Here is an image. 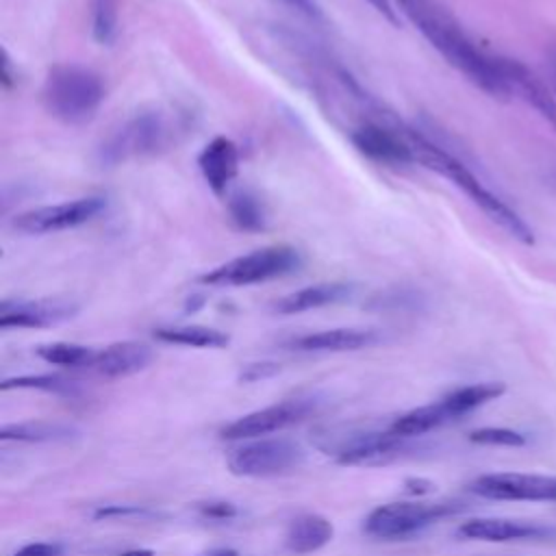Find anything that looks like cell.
<instances>
[{
    "instance_id": "obj_14",
    "label": "cell",
    "mask_w": 556,
    "mask_h": 556,
    "mask_svg": "<svg viewBox=\"0 0 556 556\" xmlns=\"http://www.w3.org/2000/svg\"><path fill=\"white\" fill-rule=\"evenodd\" d=\"M500 72L508 91V98L515 96L530 104L549 126L556 128V98L547 89V85L521 61L510 56H500Z\"/></svg>"
},
{
    "instance_id": "obj_33",
    "label": "cell",
    "mask_w": 556,
    "mask_h": 556,
    "mask_svg": "<svg viewBox=\"0 0 556 556\" xmlns=\"http://www.w3.org/2000/svg\"><path fill=\"white\" fill-rule=\"evenodd\" d=\"M148 515H152L148 508H143V506H132V504L102 506V508H98V510L93 513L96 519H109V517H122V519H126V517H148Z\"/></svg>"
},
{
    "instance_id": "obj_8",
    "label": "cell",
    "mask_w": 556,
    "mask_h": 556,
    "mask_svg": "<svg viewBox=\"0 0 556 556\" xmlns=\"http://www.w3.org/2000/svg\"><path fill=\"white\" fill-rule=\"evenodd\" d=\"M106 208V200L100 195H85L65 200L59 204H43L28 208L13 219V228L22 235H54L61 230L78 228L96 219Z\"/></svg>"
},
{
    "instance_id": "obj_38",
    "label": "cell",
    "mask_w": 556,
    "mask_h": 556,
    "mask_svg": "<svg viewBox=\"0 0 556 556\" xmlns=\"http://www.w3.org/2000/svg\"><path fill=\"white\" fill-rule=\"evenodd\" d=\"M204 556H239V552L232 547H213V549L204 552Z\"/></svg>"
},
{
    "instance_id": "obj_27",
    "label": "cell",
    "mask_w": 556,
    "mask_h": 556,
    "mask_svg": "<svg viewBox=\"0 0 556 556\" xmlns=\"http://www.w3.org/2000/svg\"><path fill=\"white\" fill-rule=\"evenodd\" d=\"M119 33L117 0H91V37L100 46H113Z\"/></svg>"
},
{
    "instance_id": "obj_36",
    "label": "cell",
    "mask_w": 556,
    "mask_h": 556,
    "mask_svg": "<svg viewBox=\"0 0 556 556\" xmlns=\"http://www.w3.org/2000/svg\"><path fill=\"white\" fill-rule=\"evenodd\" d=\"M406 486V493L410 495H424V493H430L434 489V484L430 480H424V478H408L404 482Z\"/></svg>"
},
{
    "instance_id": "obj_34",
    "label": "cell",
    "mask_w": 556,
    "mask_h": 556,
    "mask_svg": "<svg viewBox=\"0 0 556 556\" xmlns=\"http://www.w3.org/2000/svg\"><path fill=\"white\" fill-rule=\"evenodd\" d=\"M61 554V545L59 543H28L22 549H17L13 556H59Z\"/></svg>"
},
{
    "instance_id": "obj_24",
    "label": "cell",
    "mask_w": 556,
    "mask_h": 556,
    "mask_svg": "<svg viewBox=\"0 0 556 556\" xmlns=\"http://www.w3.org/2000/svg\"><path fill=\"white\" fill-rule=\"evenodd\" d=\"M230 222L243 232H261L267 226V211L263 200L252 189H237L228 198Z\"/></svg>"
},
{
    "instance_id": "obj_5",
    "label": "cell",
    "mask_w": 556,
    "mask_h": 556,
    "mask_svg": "<svg viewBox=\"0 0 556 556\" xmlns=\"http://www.w3.org/2000/svg\"><path fill=\"white\" fill-rule=\"evenodd\" d=\"M302 267V254L287 243L263 245L248 254L235 256L208 271L198 282L204 287H250L293 274Z\"/></svg>"
},
{
    "instance_id": "obj_13",
    "label": "cell",
    "mask_w": 556,
    "mask_h": 556,
    "mask_svg": "<svg viewBox=\"0 0 556 556\" xmlns=\"http://www.w3.org/2000/svg\"><path fill=\"white\" fill-rule=\"evenodd\" d=\"M76 313L78 304L72 300H2L0 328H50L72 319Z\"/></svg>"
},
{
    "instance_id": "obj_18",
    "label": "cell",
    "mask_w": 556,
    "mask_h": 556,
    "mask_svg": "<svg viewBox=\"0 0 556 556\" xmlns=\"http://www.w3.org/2000/svg\"><path fill=\"white\" fill-rule=\"evenodd\" d=\"M378 341V332L363 328H332L293 337L287 345L298 352H354Z\"/></svg>"
},
{
    "instance_id": "obj_39",
    "label": "cell",
    "mask_w": 556,
    "mask_h": 556,
    "mask_svg": "<svg viewBox=\"0 0 556 556\" xmlns=\"http://www.w3.org/2000/svg\"><path fill=\"white\" fill-rule=\"evenodd\" d=\"M117 556H154L152 549H128V552H122Z\"/></svg>"
},
{
    "instance_id": "obj_7",
    "label": "cell",
    "mask_w": 556,
    "mask_h": 556,
    "mask_svg": "<svg viewBox=\"0 0 556 556\" xmlns=\"http://www.w3.org/2000/svg\"><path fill=\"white\" fill-rule=\"evenodd\" d=\"M458 506L454 504H424V502H391L384 506L374 508L363 530L374 539L384 541H397L408 539L430 523H434L439 517L454 513Z\"/></svg>"
},
{
    "instance_id": "obj_20",
    "label": "cell",
    "mask_w": 556,
    "mask_h": 556,
    "mask_svg": "<svg viewBox=\"0 0 556 556\" xmlns=\"http://www.w3.org/2000/svg\"><path fill=\"white\" fill-rule=\"evenodd\" d=\"M332 534H334V528L324 515L304 513L291 519L285 534V545L293 554H311L328 545Z\"/></svg>"
},
{
    "instance_id": "obj_25",
    "label": "cell",
    "mask_w": 556,
    "mask_h": 556,
    "mask_svg": "<svg viewBox=\"0 0 556 556\" xmlns=\"http://www.w3.org/2000/svg\"><path fill=\"white\" fill-rule=\"evenodd\" d=\"M504 391H506L504 382H478V384H467V387L454 389L441 402L447 408V413L452 415V419H458V417L471 413L473 408H478L491 400H497Z\"/></svg>"
},
{
    "instance_id": "obj_30",
    "label": "cell",
    "mask_w": 556,
    "mask_h": 556,
    "mask_svg": "<svg viewBox=\"0 0 556 556\" xmlns=\"http://www.w3.org/2000/svg\"><path fill=\"white\" fill-rule=\"evenodd\" d=\"M417 302H419V293L410 289H391L387 293H380L374 304H378L380 308H406V306H415Z\"/></svg>"
},
{
    "instance_id": "obj_21",
    "label": "cell",
    "mask_w": 556,
    "mask_h": 556,
    "mask_svg": "<svg viewBox=\"0 0 556 556\" xmlns=\"http://www.w3.org/2000/svg\"><path fill=\"white\" fill-rule=\"evenodd\" d=\"M78 437V428L61 421H22V424H7L0 428V441H26V443H41V441H67Z\"/></svg>"
},
{
    "instance_id": "obj_1",
    "label": "cell",
    "mask_w": 556,
    "mask_h": 556,
    "mask_svg": "<svg viewBox=\"0 0 556 556\" xmlns=\"http://www.w3.org/2000/svg\"><path fill=\"white\" fill-rule=\"evenodd\" d=\"M428 39V43L469 83L491 98H508L497 54H489L434 0H391Z\"/></svg>"
},
{
    "instance_id": "obj_26",
    "label": "cell",
    "mask_w": 556,
    "mask_h": 556,
    "mask_svg": "<svg viewBox=\"0 0 556 556\" xmlns=\"http://www.w3.org/2000/svg\"><path fill=\"white\" fill-rule=\"evenodd\" d=\"M37 356L43 358L50 365H61V367H91L96 350L78 343H46L39 345Z\"/></svg>"
},
{
    "instance_id": "obj_16",
    "label": "cell",
    "mask_w": 556,
    "mask_h": 556,
    "mask_svg": "<svg viewBox=\"0 0 556 556\" xmlns=\"http://www.w3.org/2000/svg\"><path fill=\"white\" fill-rule=\"evenodd\" d=\"M556 534L554 528L541 526L536 521H519V519H469L460 523L458 536L473 539V541H489V543H504V541H528V539H547Z\"/></svg>"
},
{
    "instance_id": "obj_31",
    "label": "cell",
    "mask_w": 556,
    "mask_h": 556,
    "mask_svg": "<svg viewBox=\"0 0 556 556\" xmlns=\"http://www.w3.org/2000/svg\"><path fill=\"white\" fill-rule=\"evenodd\" d=\"M280 371V365L278 363H271V361H263V363H248L241 374H239V380L241 382H258V380H265V378H271Z\"/></svg>"
},
{
    "instance_id": "obj_19",
    "label": "cell",
    "mask_w": 556,
    "mask_h": 556,
    "mask_svg": "<svg viewBox=\"0 0 556 556\" xmlns=\"http://www.w3.org/2000/svg\"><path fill=\"white\" fill-rule=\"evenodd\" d=\"M352 293H354V285H350V282H317V285L302 287V289L276 300L274 313H278V315L306 313V311L324 308L328 304H339V302L352 298Z\"/></svg>"
},
{
    "instance_id": "obj_23",
    "label": "cell",
    "mask_w": 556,
    "mask_h": 556,
    "mask_svg": "<svg viewBox=\"0 0 556 556\" xmlns=\"http://www.w3.org/2000/svg\"><path fill=\"white\" fill-rule=\"evenodd\" d=\"M447 421H452V415L447 413L443 402H437V404H426V406H419V408H413V410L400 415L397 419H393L389 430L397 437L413 439V437L426 434Z\"/></svg>"
},
{
    "instance_id": "obj_28",
    "label": "cell",
    "mask_w": 556,
    "mask_h": 556,
    "mask_svg": "<svg viewBox=\"0 0 556 556\" xmlns=\"http://www.w3.org/2000/svg\"><path fill=\"white\" fill-rule=\"evenodd\" d=\"M2 391L9 389H37L46 393H56V395H74L76 393V382L56 374H37V376H15L7 378L0 382Z\"/></svg>"
},
{
    "instance_id": "obj_22",
    "label": "cell",
    "mask_w": 556,
    "mask_h": 556,
    "mask_svg": "<svg viewBox=\"0 0 556 556\" xmlns=\"http://www.w3.org/2000/svg\"><path fill=\"white\" fill-rule=\"evenodd\" d=\"M154 339L163 341V343H174V345H187V348H226L230 337L217 328H208V326H195V324H187V326H161L154 332Z\"/></svg>"
},
{
    "instance_id": "obj_15",
    "label": "cell",
    "mask_w": 556,
    "mask_h": 556,
    "mask_svg": "<svg viewBox=\"0 0 556 556\" xmlns=\"http://www.w3.org/2000/svg\"><path fill=\"white\" fill-rule=\"evenodd\" d=\"M198 167L215 195H224L239 174V148L228 137H213L198 154Z\"/></svg>"
},
{
    "instance_id": "obj_12",
    "label": "cell",
    "mask_w": 556,
    "mask_h": 556,
    "mask_svg": "<svg viewBox=\"0 0 556 556\" xmlns=\"http://www.w3.org/2000/svg\"><path fill=\"white\" fill-rule=\"evenodd\" d=\"M410 450L408 439L393 434L391 430L384 432H354L343 437L334 445L337 463L354 465V467H371V465H387L397 460Z\"/></svg>"
},
{
    "instance_id": "obj_40",
    "label": "cell",
    "mask_w": 556,
    "mask_h": 556,
    "mask_svg": "<svg viewBox=\"0 0 556 556\" xmlns=\"http://www.w3.org/2000/svg\"><path fill=\"white\" fill-rule=\"evenodd\" d=\"M549 65H552V74H554V83H556V48L549 50Z\"/></svg>"
},
{
    "instance_id": "obj_6",
    "label": "cell",
    "mask_w": 556,
    "mask_h": 556,
    "mask_svg": "<svg viewBox=\"0 0 556 556\" xmlns=\"http://www.w3.org/2000/svg\"><path fill=\"white\" fill-rule=\"evenodd\" d=\"M304 463V450L300 443L278 439H254L232 450L226 458L230 473L243 478H269L298 469Z\"/></svg>"
},
{
    "instance_id": "obj_11",
    "label": "cell",
    "mask_w": 556,
    "mask_h": 556,
    "mask_svg": "<svg viewBox=\"0 0 556 556\" xmlns=\"http://www.w3.org/2000/svg\"><path fill=\"white\" fill-rule=\"evenodd\" d=\"M313 410L308 400H285L261 410H252L235 421H230L222 430V439L241 441V439H261L265 434L289 428L302 419H306Z\"/></svg>"
},
{
    "instance_id": "obj_35",
    "label": "cell",
    "mask_w": 556,
    "mask_h": 556,
    "mask_svg": "<svg viewBox=\"0 0 556 556\" xmlns=\"http://www.w3.org/2000/svg\"><path fill=\"white\" fill-rule=\"evenodd\" d=\"M365 2H369L387 22H391V24H397V22H400L397 9L393 7L391 0H365Z\"/></svg>"
},
{
    "instance_id": "obj_10",
    "label": "cell",
    "mask_w": 556,
    "mask_h": 556,
    "mask_svg": "<svg viewBox=\"0 0 556 556\" xmlns=\"http://www.w3.org/2000/svg\"><path fill=\"white\" fill-rule=\"evenodd\" d=\"M471 493L486 500L556 502V478L536 473H484L469 484Z\"/></svg>"
},
{
    "instance_id": "obj_29",
    "label": "cell",
    "mask_w": 556,
    "mask_h": 556,
    "mask_svg": "<svg viewBox=\"0 0 556 556\" xmlns=\"http://www.w3.org/2000/svg\"><path fill=\"white\" fill-rule=\"evenodd\" d=\"M469 441L478 445H502V447H521L526 437L510 428H478L469 432Z\"/></svg>"
},
{
    "instance_id": "obj_37",
    "label": "cell",
    "mask_w": 556,
    "mask_h": 556,
    "mask_svg": "<svg viewBox=\"0 0 556 556\" xmlns=\"http://www.w3.org/2000/svg\"><path fill=\"white\" fill-rule=\"evenodd\" d=\"M0 65H2V85H4V87H11L17 76L11 74V59H9L7 50H2V61H0Z\"/></svg>"
},
{
    "instance_id": "obj_2",
    "label": "cell",
    "mask_w": 556,
    "mask_h": 556,
    "mask_svg": "<svg viewBox=\"0 0 556 556\" xmlns=\"http://www.w3.org/2000/svg\"><path fill=\"white\" fill-rule=\"evenodd\" d=\"M189 130V113L176 106L143 109L115 126L98 146V161L115 167L174 148Z\"/></svg>"
},
{
    "instance_id": "obj_9",
    "label": "cell",
    "mask_w": 556,
    "mask_h": 556,
    "mask_svg": "<svg viewBox=\"0 0 556 556\" xmlns=\"http://www.w3.org/2000/svg\"><path fill=\"white\" fill-rule=\"evenodd\" d=\"M350 141L361 154L380 165L415 163V154L406 137L404 124L384 126L380 122H365L350 130Z\"/></svg>"
},
{
    "instance_id": "obj_3",
    "label": "cell",
    "mask_w": 556,
    "mask_h": 556,
    "mask_svg": "<svg viewBox=\"0 0 556 556\" xmlns=\"http://www.w3.org/2000/svg\"><path fill=\"white\" fill-rule=\"evenodd\" d=\"M406 137L410 141L415 163L424 165L426 169L437 172L439 176L447 178L454 187H458L493 224H497L502 230H506L513 239L521 243H532V228L523 222V217L510 208L497 193H493L460 159H456L452 152L437 146L426 135L417 132L415 128L406 126Z\"/></svg>"
},
{
    "instance_id": "obj_4",
    "label": "cell",
    "mask_w": 556,
    "mask_h": 556,
    "mask_svg": "<svg viewBox=\"0 0 556 556\" xmlns=\"http://www.w3.org/2000/svg\"><path fill=\"white\" fill-rule=\"evenodd\" d=\"M106 87L102 76L78 63H56L48 70L41 102L46 111L63 124H85L102 106Z\"/></svg>"
},
{
    "instance_id": "obj_17",
    "label": "cell",
    "mask_w": 556,
    "mask_h": 556,
    "mask_svg": "<svg viewBox=\"0 0 556 556\" xmlns=\"http://www.w3.org/2000/svg\"><path fill=\"white\" fill-rule=\"evenodd\" d=\"M154 354L146 343L119 341L102 350H96L91 369L104 378H126L143 371L152 363Z\"/></svg>"
},
{
    "instance_id": "obj_32",
    "label": "cell",
    "mask_w": 556,
    "mask_h": 556,
    "mask_svg": "<svg viewBox=\"0 0 556 556\" xmlns=\"http://www.w3.org/2000/svg\"><path fill=\"white\" fill-rule=\"evenodd\" d=\"M198 510L208 517V519H232L237 517V506L226 500H211V502H200Z\"/></svg>"
}]
</instances>
